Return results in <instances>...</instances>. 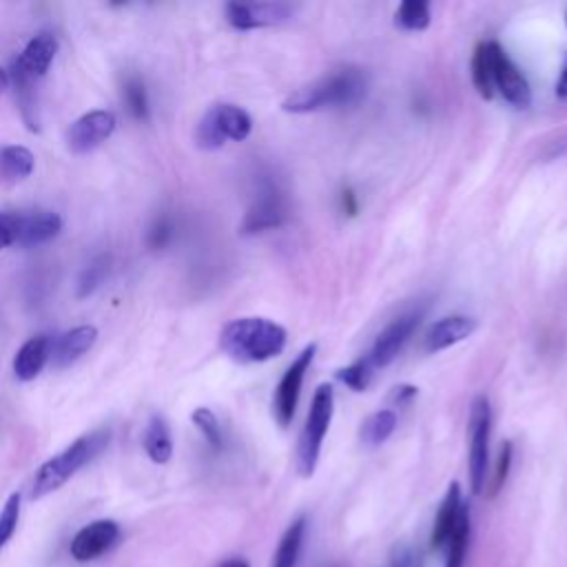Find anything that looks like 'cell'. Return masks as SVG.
<instances>
[{
  "label": "cell",
  "instance_id": "1",
  "mask_svg": "<svg viewBox=\"0 0 567 567\" xmlns=\"http://www.w3.org/2000/svg\"><path fill=\"white\" fill-rule=\"evenodd\" d=\"M368 93V75L363 69L343 66L337 69L297 91L284 100V111L288 113H312L323 109L352 106L361 102Z\"/></svg>",
  "mask_w": 567,
  "mask_h": 567
},
{
  "label": "cell",
  "instance_id": "2",
  "mask_svg": "<svg viewBox=\"0 0 567 567\" xmlns=\"http://www.w3.org/2000/svg\"><path fill=\"white\" fill-rule=\"evenodd\" d=\"M286 330L264 317H239L221 328L219 346L237 363H261L284 352Z\"/></svg>",
  "mask_w": 567,
  "mask_h": 567
},
{
  "label": "cell",
  "instance_id": "3",
  "mask_svg": "<svg viewBox=\"0 0 567 567\" xmlns=\"http://www.w3.org/2000/svg\"><path fill=\"white\" fill-rule=\"evenodd\" d=\"M111 432L100 427L89 434H82L73 443H69L62 452L47 458L31 483V498H42L55 489H60L66 481H71L86 463H91L109 443Z\"/></svg>",
  "mask_w": 567,
  "mask_h": 567
},
{
  "label": "cell",
  "instance_id": "4",
  "mask_svg": "<svg viewBox=\"0 0 567 567\" xmlns=\"http://www.w3.org/2000/svg\"><path fill=\"white\" fill-rule=\"evenodd\" d=\"M332 410H334V392L328 383L319 385L308 416H306V425L299 434V443H297V470L301 476H312L317 461H319V452H321V443L326 439V432L330 427L332 421Z\"/></svg>",
  "mask_w": 567,
  "mask_h": 567
},
{
  "label": "cell",
  "instance_id": "5",
  "mask_svg": "<svg viewBox=\"0 0 567 567\" xmlns=\"http://www.w3.org/2000/svg\"><path fill=\"white\" fill-rule=\"evenodd\" d=\"M252 120L237 104H213L199 120L195 128V142L204 151H217L228 140L241 142L250 135Z\"/></svg>",
  "mask_w": 567,
  "mask_h": 567
},
{
  "label": "cell",
  "instance_id": "6",
  "mask_svg": "<svg viewBox=\"0 0 567 567\" xmlns=\"http://www.w3.org/2000/svg\"><path fill=\"white\" fill-rule=\"evenodd\" d=\"M470 452H467V472L470 487L474 494H481L487 483V461H489V425L492 410L485 396H476L470 405Z\"/></svg>",
  "mask_w": 567,
  "mask_h": 567
},
{
  "label": "cell",
  "instance_id": "7",
  "mask_svg": "<svg viewBox=\"0 0 567 567\" xmlns=\"http://www.w3.org/2000/svg\"><path fill=\"white\" fill-rule=\"evenodd\" d=\"M315 352H317V343H310L306 346L295 359L292 363L286 368L284 377L279 379L277 388H275V396H272V414L277 419V423L281 427H288L292 416H295V410H297V401H299V394H301V385H303V379H306V372L315 359Z\"/></svg>",
  "mask_w": 567,
  "mask_h": 567
},
{
  "label": "cell",
  "instance_id": "8",
  "mask_svg": "<svg viewBox=\"0 0 567 567\" xmlns=\"http://www.w3.org/2000/svg\"><path fill=\"white\" fill-rule=\"evenodd\" d=\"M115 131V115L104 109L89 111L80 115L66 128V146L71 153H91L100 144H104Z\"/></svg>",
  "mask_w": 567,
  "mask_h": 567
},
{
  "label": "cell",
  "instance_id": "9",
  "mask_svg": "<svg viewBox=\"0 0 567 567\" xmlns=\"http://www.w3.org/2000/svg\"><path fill=\"white\" fill-rule=\"evenodd\" d=\"M423 319V308L419 310H410L399 315L396 319H392L377 337L372 350H370V361L374 363V368H383L388 363H392L396 359V354L403 350V346L408 343V339L412 337V332L419 328Z\"/></svg>",
  "mask_w": 567,
  "mask_h": 567
},
{
  "label": "cell",
  "instance_id": "10",
  "mask_svg": "<svg viewBox=\"0 0 567 567\" xmlns=\"http://www.w3.org/2000/svg\"><path fill=\"white\" fill-rule=\"evenodd\" d=\"M224 13L230 27L248 31L290 20L292 7L286 2H228L224 7Z\"/></svg>",
  "mask_w": 567,
  "mask_h": 567
},
{
  "label": "cell",
  "instance_id": "11",
  "mask_svg": "<svg viewBox=\"0 0 567 567\" xmlns=\"http://www.w3.org/2000/svg\"><path fill=\"white\" fill-rule=\"evenodd\" d=\"M286 217H288V206L284 195L272 184H268L266 188L259 190V195L246 210L239 230L244 235L264 233L270 228H279L286 221Z\"/></svg>",
  "mask_w": 567,
  "mask_h": 567
},
{
  "label": "cell",
  "instance_id": "12",
  "mask_svg": "<svg viewBox=\"0 0 567 567\" xmlns=\"http://www.w3.org/2000/svg\"><path fill=\"white\" fill-rule=\"evenodd\" d=\"M120 538V525L111 518H100L84 525L71 540V556L78 563H89L109 551Z\"/></svg>",
  "mask_w": 567,
  "mask_h": 567
},
{
  "label": "cell",
  "instance_id": "13",
  "mask_svg": "<svg viewBox=\"0 0 567 567\" xmlns=\"http://www.w3.org/2000/svg\"><path fill=\"white\" fill-rule=\"evenodd\" d=\"M494 89L516 109H527L532 104V89L523 71L516 66V62L505 53V49L496 55L494 66Z\"/></svg>",
  "mask_w": 567,
  "mask_h": 567
},
{
  "label": "cell",
  "instance_id": "14",
  "mask_svg": "<svg viewBox=\"0 0 567 567\" xmlns=\"http://www.w3.org/2000/svg\"><path fill=\"white\" fill-rule=\"evenodd\" d=\"M476 330V319L467 315H450L439 321H434L425 337H423V350L425 352H439L445 350L463 339H467Z\"/></svg>",
  "mask_w": 567,
  "mask_h": 567
},
{
  "label": "cell",
  "instance_id": "15",
  "mask_svg": "<svg viewBox=\"0 0 567 567\" xmlns=\"http://www.w3.org/2000/svg\"><path fill=\"white\" fill-rule=\"evenodd\" d=\"M97 339V328L91 323L75 326L66 332H62L53 343H51V359L55 368H66L75 363L80 357H84Z\"/></svg>",
  "mask_w": 567,
  "mask_h": 567
},
{
  "label": "cell",
  "instance_id": "16",
  "mask_svg": "<svg viewBox=\"0 0 567 567\" xmlns=\"http://www.w3.org/2000/svg\"><path fill=\"white\" fill-rule=\"evenodd\" d=\"M55 51H58V40H55V35L49 33V31H40V33H35V35L27 42V47L22 49V53H20L13 62H16L27 75L40 80V78L49 71V66H51V62H53V58H55Z\"/></svg>",
  "mask_w": 567,
  "mask_h": 567
},
{
  "label": "cell",
  "instance_id": "17",
  "mask_svg": "<svg viewBox=\"0 0 567 567\" xmlns=\"http://www.w3.org/2000/svg\"><path fill=\"white\" fill-rule=\"evenodd\" d=\"M9 84L20 109V115L29 131H40V100H38V80L27 75L16 62L9 69Z\"/></svg>",
  "mask_w": 567,
  "mask_h": 567
},
{
  "label": "cell",
  "instance_id": "18",
  "mask_svg": "<svg viewBox=\"0 0 567 567\" xmlns=\"http://www.w3.org/2000/svg\"><path fill=\"white\" fill-rule=\"evenodd\" d=\"M62 230V217L55 210H29L20 213V246H40L58 237Z\"/></svg>",
  "mask_w": 567,
  "mask_h": 567
},
{
  "label": "cell",
  "instance_id": "19",
  "mask_svg": "<svg viewBox=\"0 0 567 567\" xmlns=\"http://www.w3.org/2000/svg\"><path fill=\"white\" fill-rule=\"evenodd\" d=\"M51 359V339L47 334H35L24 341L13 357V374L20 381H33Z\"/></svg>",
  "mask_w": 567,
  "mask_h": 567
},
{
  "label": "cell",
  "instance_id": "20",
  "mask_svg": "<svg viewBox=\"0 0 567 567\" xmlns=\"http://www.w3.org/2000/svg\"><path fill=\"white\" fill-rule=\"evenodd\" d=\"M503 47L494 40H483L476 44L474 55H472V82L474 89L483 100H492L496 89H494V66H496V55Z\"/></svg>",
  "mask_w": 567,
  "mask_h": 567
},
{
  "label": "cell",
  "instance_id": "21",
  "mask_svg": "<svg viewBox=\"0 0 567 567\" xmlns=\"http://www.w3.org/2000/svg\"><path fill=\"white\" fill-rule=\"evenodd\" d=\"M461 507H463V501H461V485L458 483H452L447 487V494L445 498L441 501V507L436 512V518H434V527H432V534H430V545L434 549L443 547L456 525V518L461 514Z\"/></svg>",
  "mask_w": 567,
  "mask_h": 567
},
{
  "label": "cell",
  "instance_id": "22",
  "mask_svg": "<svg viewBox=\"0 0 567 567\" xmlns=\"http://www.w3.org/2000/svg\"><path fill=\"white\" fill-rule=\"evenodd\" d=\"M142 443H144V450H146V454L153 463L164 465V463L171 461V456H173V436H171V427H168V423L162 414H153L148 419Z\"/></svg>",
  "mask_w": 567,
  "mask_h": 567
},
{
  "label": "cell",
  "instance_id": "23",
  "mask_svg": "<svg viewBox=\"0 0 567 567\" xmlns=\"http://www.w3.org/2000/svg\"><path fill=\"white\" fill-rule=\"evenodd\" d=\"M35 157L27 146H4L0 148V182H22L33 173Z\"/></svg>",
  "mask_w": 567,
  "mask_h": 567
},
{
  "label": "cell",
  "instance_id": "24",
  "mask_svg": "<svg viewBox=\"0 0 567 567\" xmlns=\"http://www.w3.org/2000/svg\"><path fill=\"white\" fill-rule=\"evenodd\" d=\"M303 534H306V516H299L284 532L270 567H295L301 545H303Z\"/></svg>",
  "mask_w": 567,
  "mask_h": 567
},
{
  "label": "cell",
  "instance_id": "25",
  "mask_svg": "<svg viewBox=\"0 0 567 567\" xmlns=\"http://www.w3.org/2000/svg\"><path fill=\"white\" fill-rule=\"evenodd\" d=\"M467 543H470V509L463 503L461 514L456 518V525L445 543L447 554H445V567H463L465 563V551H467Z\"/></svg>",
  "mask_w": 567,
  "mask_h": 567
},
{
  "label": "cell",
  "instance_id": "26",
  "mask_svg": "<svg viewBox=\"0 0 567 567\" xmlns=\"http://www.w3.org/2000/svg\"><path fill=\"white\" fill-rule=\"evenodd\" d=\"M396 427V414L394 410H377L370 414L361 427V441L365 445H381L390 439V434Z\"/></svg>",
  "mask_w": 567,
  "mask_h": 567
},
{
  "label": "cell",
  "instance_id": "27",
  "mask_svg": "<svg viewBox=\"0 0 567 567\" xmlns=\"http://www.w3.org/2000/svg\"><path fill=\"white\" fill-rule=\"evenodd\" d=\"M430 18V4L425 0H405L394 13V22L405 31H423Z\"/></svg>",
  "mask_w": 567,
  "mask_h": 567
},
{
  "label": "cell",
  "instance_id": "28",
  "mask_svg": "<svg viewBox=\"0 0 567 567\" xmlns=\"http://www.w3.org/2000/svg\"><path fill=\"white\" fill-rule=\"evenodd\" d=\"M374 370H377V368H374V363H372V361H370V357L365 354V357L357 359L354 363H350V365H346V368L337 370V379H339L343 385H348L350 390H354V392H363V390L370 385Z\"/></svg>",
  "mask_w": 567,
  "mask_h": 567
},
{
  "label": "cell",
  "instance_id": "29",
  "mask_svg": "<svg viewBox=\"0 0 567 567\" xmlns=\"http://www.w3.org/2000/svg\"><path fill=\"white\" fill-rule=\"evenodd\" d=\"M124 102L128 113L144 122L148 117V95H146V86L137 75H128L124 80Z\"/></svg>",
  "mask_w": 567,
  "mask_h": 567
},
{
  "label": "cell",
  "instance_id": "30",
  "mask_svg": "<svg viewBox=\"0 0 567 567\" xmlns=\"http://www.w3.org/2000/svg\"><path fill=\"white\" fill-rule=\"evenodd\" d=\"M106 270H109V257H106V255H100V257L91 259V261L84 266V270H82V275H80V279H78V292H75V295H78L80 299L89 297V295L104 281Z\"/></svg>",
  "mask_w": 567,
  "mask_h": 567
},
{
  "label": "cell",
  "instance_id": "31",
  "mask_svg": "<svg viewBox=\"0 0 567 567\" xmlns=\"http://www.w3.org/2000/svg\"><path fill=\"white\" fill-rule=\"evenodd\" d=\"M193 423H195V427L202 432V436L208 441L210 447L221 450V443H224L221 425H219L217 416L213 414V410H208V408H197V410L193 412Z\"/></svg>",
  "mask_w": 567,
  "mask_h": 567
},
{
  "label": "cell",
  "instance_id": "32",
  "mask_svg": "<svg viewBox=\"0 0 567 567\" xmlns=\"http://www.w3.org/2000/svg\"><path fill=\"white\" fill-rule=\"evenodd\" d=\"M20 520V494L13 492L0 509V549L11 540Z\"/></svg>",
  "mask_w": 567,
  "mask_h": 567
},
{
  "label": "cell",
  "instance_id": "33",
  "mask_svg": "<svg viewBox=\"0 0 567 567\" xmlns=\"http://www.w3.org/2000/svg\"><path fill=\"white\" fill-rule=\"evenodd\" d=\"M512 454H514V445L512 441H505L501 452H498V461H496V470H494V478L489 483V496H496L501 492V487L507 481L509 467H512Z\"/></svg>",
  "mask_w": 567,
  "mask_h": 567
},
{
  "label": "cell",
  "instance_id": "34",
  "mask_svg": "<svg viewBox=\"0 0 567 567\" xmlns=\"http://www.w3.org/2000/svg\"><path fill=\"white\" fill-rule=\"evenodd\" d=\"M20 235V213H0V250H4L11 244H18Z\"/></svg>",
  "mask_w": 567,
  "mask_h": 567
},
{
  "label": "cell",
  "instance_id": "35",
  "mask_svg": "<svg viewBox=\"0 0 567 567\" xmlns=\"http://www.w3.org/2000/svg\"><path fill=\"white\" fill-rule=\"evenodd\" d=\"M171 237H173V226H171V221H168L166 217H159V219L153 224V228L148 230V244H151L153 248H164Z\"/></svg>",
  "mask_w": 567,
  "mask_h": 567
},
{
  "label": "cell",
  "instance_id": "36",
  "mask_svg": "<svg viewBox=\"0 0 567 567\" xmlns=\"http://www.w3.org/2000/svg\"><path fill=\"white\" fill-rule=\"evenodd\" d=\"M339 202H341V210L346 215H357L359 210V202H357V195L352 188H343L341 195H339Z\"/></svg>",
  "mask_w": 567,
  "mask_h": 567
},
{
  "label": "cell",
  "instance_id": "37",
  "mask_svg": "<svg viewBox=\"0 0 567 567\" xmlns=\"http://www.w3.org/2000/svg\"><path fill=\"white\" fill-rule=\"evenodd\" d=\"M416 396V388L414 385H399V388H394V392H392V401L394 403H408L410 399H414Z\"/></svg>",
  "mask_w": 567,
  "mask_h": 567
},
{
  "label": "cell",
  "instance_id": "38",
  "mask_svg": "<svg viewBox=\"0 0 567 567\" xmlns=\"http://www.w3.org/2000/svg\"><path fill=\"white\" fill-rule=\"evenodd\" d=\"M556 95L567 100V53H565L563 69H560V75H558V82H556Z\"/></svg>",
  "mask_w": 567,
  "mask_h": 567
},
{
  "label": "cell",
  "instance_id": "39",
  "mask_svg": "<svg viewBox=\"0 0 567 567\" xmlns=\"http://www.w3.org/2000/svg\"><path fill=\"white\" fill-rule=\"evenodd\" d=\"M217 567H250V565L244 558H228V560L219 563Z\"/></svg>",
  "mask_w": 567,
  "mask_h": 567
},
{
  "label": "cell",
  "instance_id": "40",
  "mask_svg": "<svg viewBox=\"0 0 567 567\" xmlns=\"http://www.w3.org/2000/svg\"><path fill=\"white\" fill-rule=\"evenodd\" d=\"M7 86H9V75H7V71L0 66V93H2Z\"/></svg>",
  "mask_w": 567,
  "mask_h": 567
},
{
  "label": "cell",
  "instance_id": "41",
  "mask_svg": "<svg viewBox=\"0 0 567 567\" xmlns=\"http://www.w3.org/2000/svg\"><path fill=\"white\" fill-rule=\"evenodd\" d=\"M565 24H567V11H565Z\"/></svg>",
  "mask_w": 567,
  "mask_h": 567
}]
</instances>
